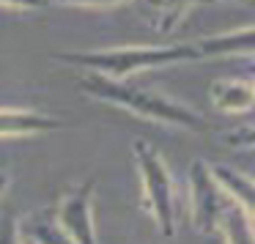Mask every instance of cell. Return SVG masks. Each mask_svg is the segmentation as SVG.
Wrapping results in <instances>:
<instances>
[{
  "label": "cell",
  "mask_w": 255,
  "mask_h": 244,
  "mask_svg": "<svg viewBox=\"0 0 255 244\" xmlns=\"http://www.w3.org/2000/svg\"><path fill=\"white\" fill-rule=\"evenodd\" d=\"M8 187H11V173H8V170H0V198L6 195Z\"/></svg>",
  "instance_id": "e0dca14e"
},
{
  "label": "cell",
  "mask_w": 255,
  "mask_h": 244,
  "mask_svg": "<svg viewBox=\"0 0 255 244\" xmlns=\"http://www.w3.org/2000/svg\"><path fill=\"white\" fill-rule=\"evenodd\" d=\"M55 58L66 66H74L88 74H102L110 80H132L151 69L198 61V52H195L192 41H176V44H127L105 47V50L58 52Z\"/></svg>",
  "instance_id": "7a4b0ae2"
},
{
  "label": "cell",
  "mask_w": 255,
  "mask_h": 244,
  "mask_svg": "<svg viewBox=\"0 0 255 244\" xmlns=\"http://www.w3.org/2000/svg\"><path fill=\"white\" fill-rule=\"evenodd\" d=\"M198 61H225V58H255V25L211 33L192 41Z\"/></svg>",
  "instance_id": "8992f818"
},
{
  "label": "cell",
  "mask_w": 255,
  "mask_h": 244,
  "mask_svg": "<svg viewBox=\"0 0 255 244\" xmlns=\"http://www.w3.org/2000/svg\"><path fill=\"white\" fill-rule=\"evenodd\" d=\"M209 99L225 116H242L255 107L253 83L244 77H222L209 85Z\"/></svg>",
  "instance_id": "9c48e42d"
},
{
  "label": "cell",
  "mask_w": 255,
  "mask_h": 244,
  "mask_svg": "<svg viewBox=\"0 0 255 244\" xmlns=\"http://www.w3.org/2000/svg\"><path fill=\"white\" fill-rule=\"evenodd\" d=\"M47 3L66 8H116L121 3H132V0H47Z\"/></svg>",
  "instance_id": "9a60e30c"
},
{
  "label": "cell",
  "mask_w": 255,
  "mask_h": 244,
  "mask_svg": "<svg viewBox=\"0 0 255 244\" xmlns=\"http://www.w3.org/2000/svg\"><path fill=\"white\" fill-rule=\"evenodd\" d=\"M94 200H96V178H85L77 187H72L58 200L55 222L72 236L74 244H99L96 236V220H94Z\"/></svg>",
  "instance_id": "5b68a950"
},
{
  "label": "cell",
  "mask_w": 255,
  "mask_h": 244,
  "mask_svg": "<svg viewBox=\"0 0 255 244\" xmlns=\"http://www.w3.org/2000/svg\"><path fill=\"white\" fill-rule=\"evenodd\" d=\"M132 3L156 33H173L187 19V14L206 0H132Z\"/></svg>",
  "instance_id": "ba28073f"
},
{
  "label": "cell",
  "mask_w": 255,
  "mask_h": 244,
  "mask_svg": "<svg viewBox=\"0 0 255 244\" xmlns=\"http://www.w3.org/2000/svg\"><path fill=\"white\" fill-rule=\"evenodd\" d=\"M217 233L222 236L225 244H255V222L242 206H236L228 198L225 209L217 222Z\"/></svg>",
  "instance_id": "8fae6325"
},
{
  "label": "cell",
  "mask_w": 255,
  "mask_h": 244,
  "mask_svg": "<svg viewBox=\"0 0 255 244\" xmlns=\"http://www.w3.org/2000/svg\"><path fill=\"white\" fill-rule=\"evenodd\" d=\"M206 3H233V0H206Z\"/></svg>",
  "instance_id": "ac0fdd59"
},
{
  "label": "cell",
  "mask_w": 255,
  "mask_h": 244,
  "mask_svg": "<svg viewBox=\"0 0 255 244\" xmlns=\"http://www.w3.org/2000/svg\"><path fill=\"white\" fill-rule=\"evenodd\" d=\"M50 3L47 0H0V8H8V11H22V14H33L47 8Z\"/></svg>",
  "instance_id": "2e32d148"
},
{
  "label": "cell",
  "mask_w": 255,
  "mask_h": 244,
  "mask_svg": "<svg viewBox=\"0 0 255 244\" xmlns=\"http://www.w3.org/2000/svg\"><path fill=\"white\" fill-rule=\"evenodd\" d=\"M0 244H22V222L11 211L0 214Z\"/></svg>",
  "instance_id": "5bb4252c"
},
{
  "label": "cell",
  "mask_w": 255,
  "mask_h": 244,
  "mask_svg": "<svg viewBox=\"0 0 255 244\" xmlns=\"http://www.w3.org/2000/svg\"><path fill=\"white\" fill-rule=\"evenodd\" d=\"M77 88L80 94L91 96L102 105L121 107L132 116L162 123V126L184 129V132H206L209 129L206 116H200L195 107L184 105V102L173 99V96L162 94L159 88H151V85H137L132 80H110L102 77V74L83 72V77L77 80Z\"/></svg>",
  "instance_id": "6da1fadb"
},
{
  "label": "cell",
  "mask_w": 255,
  "mask_h": 244,
  "mask_svg": "<svg viewBox=\"0 0 255 244\" xmlns=\"http://www.w3.org/2000/svg\"><path fill=\"white\" fill-rule=\"evenodd\" d=\"M222 143L231 145V148H247L255 151V123H247V126H236L231 132L222 134Z\"/></svg>",
  "instance_id": "4fadbf2b"
},
{
  "label": "cell",
  "mask_w": 255,
  "mask_h": 244,
  "mask_svg": "<svg viewBox=\"0 0 255 244\" xmlns=\"http://www.w3.org/2000/svg\"><path fill=\"white\" fill-rule=\"evenodd\" d=\"M250 83H253V94H255V74H253V80H250Z\"/></svg>",
  "instance_id": "d6986e66"
},
{
  "label": "cell",
  "mask_w": 255,
  "mask_h": 244,
  "mask_svg": "<svg viewBox=\"0 0 255 244\" xmlns=\"http://www.w3.org/2000/svg\"><path fill=\"white\" fill-rule=\"evenodd\" d=\"M132 159L137 167V178L143 187V203L154 220L156 231L165 239L176 236L178 228V198H176V181L167 167L165 156L148 143L137 137L132 143Z\"/></svg>",
  "instance_id": "3957f363"
},
{
  "label": "cell",
  "mask_w": 255,
  "mask_h": 244,
  "mask_svg": "<svg viewBox=\"0 0 255 244\" xmlns=\"http://www.w3.org/2000/svg\"><path fill=\"white\" fill-rule=\"evenodd\" d=\"M63 121L30 107H0V137H39L61 132Z\"/></svg>",
  "instance_id": "52a82bcc"
},
{
  "label": "cell",
  "mask_w": 255,
  "mask_h": 244,
  "mask_svg": "<svg viewBox=\"0 0 255 244\" xmlns=\"http://www.w3.org/2000/svg\"><path fill=\"white\" fill-rule=\"evenodd\" d=\"M22 236H28L33 244H74L72 236L55 222V217L33 214L22 222Z\"/></svg>",
  "instance_id": "7c38bea8"
},
{
  "label": "cell",
  "mask_w": 255,
  "mask_h": 244,
  "mask_svg": "<svg viewBox=\"0 0 255 244\" xmlns=\"http://www.w3.org/2000/svg\"><path fill=\"white\" fill-rule=\"evenodd\" d=\"M211 170H214V178L220 181V187L225 189L228 198L236 206H242L255 222V178L250 173H242L228 165H211Z\"/></svg>",
  "instance_id": "30bf717a"
},
{
  "label": "cell",
  "mask_w": 255,
  "mask_h": 244,
  "mask_svg": "<svg viewBox=\"0 0 255 244\" xmlns=\"http://www.w3.org/2000/svg\"><path fill=\"white\" fill-rule=\"evenodd\" d=\"M228 203L225 189L214 178L206 159H192L189 165V217L200 233H217V222Z\"/></svg>",
  "instance_id": "277c9868"
}]
</instances>
